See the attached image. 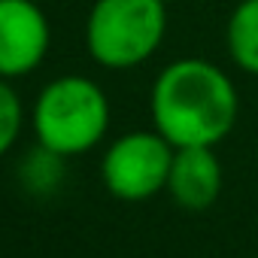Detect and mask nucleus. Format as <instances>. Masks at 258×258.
I'll return each mask as SVG.
<instances>
[{"instance_id": "obj_1", "label": "nucleus", "mask_w": 258, "mask_h": 258, "mask_svg": "<svg viewBox=\"0 0 258 258\" xmlns=\"http://www.w3.org/2000/svg\"><path fill=\"white\" fill-rule=\"evenodd\" d=\"M240 97L231 76L207 58L167 64L149 94L155 131L170 146H216L237 121Z\"/></svg>"}, {"instance_id": "obj_2", "label": "nucleus", "mask_w": 258, "mask_h": 258, "mask_svg": "<svg viewBox=\"0 0 258 258\" xmlns=\"http://www.w3.org/2000/svg\"><path fill=\"white\" fill-rule=\"evenodd\" d=\"M31 121L40 146L73 158L94 149L106 137L109 100L88 76H58L40 91Z\"/></svg>"}, {"instance_id": "obj_3", "label": "nucleus", "mask_w": 258, "mask_h": 258, "mask_svg": "<svg viewBox=\"0 0 258 258\" xmlns=\"http://www.w3.org/2000/svg\"><path fill=\"white\" fill-rule=\"evenodd\" d=\"M167 34L164 0H94L85 22L88 55L106 70L146 64Z\"/></svg>"}, {"instance_id": "obj_4", "label": "nucleus", "mask_w": 258, "mask_h": 258, "mask_svg": "<svg viewBox=\"0 0 258 258\" xmlns=\"http://www.w3.org/2000/svg\"><path fill=\"white\" fill-rule=\"evenodd\" d=\"M176 146L158 131H131L109 143L100 158V179L118 201L140 204L167 188Z\"/></svg>"}, {"instance_id": "obj_5", "label": "nucleus", "mask_w": 258, "mask_h": 258, "mask_svg": "<svg viewBox=\"0 0 258 258\" xmlns=\"http://www.w3.org/2000/svg\"><path fill=\"white\" fill-rule=\"evenodd\" d=\"M52 43L46 13L34 0H0V79L34 73Z\"/></svg>"}, {"instance_id": "obj_6", "label": "nucleus", "mask_w": 258, "mask_h": 258, "mask_svg": "<svg viewBox=\"0 0 258 258\" xmlns=\"http://www.w3.org/2000/svg\"><path fill=\"white\" fill-rule=\"evenodd\" d=\"M182 210H207L222 195V161L213 146H179L173 152L167 188Z\"/></svg>"}, {"instance_id": "obj_7", "label": "nucleus", "mask_w": 258, "mask_h": 258, "mask_svg": "<svg viewBox=\"0 0 258 258\" xmlns=\"http://www.w3.org/2000/svg\"><path fill=\"white\" fill-rule=\"evenodd\" d=\"M225 46L231 61L243 70L258 76V0H240L228 16Z\"/></svg>"}, {"instance_id": "obj_8", "label": "nucleus", "mask_w": 258, "mask_h": 258, "mask_svg": "<svg viewBox=\"0 0 258 258\" xmlns=\"http://www.w3.org/2000/svg\"><path fill=\"white\" fill-rule=\"evenodd\" d=\"M61 167H64V155H58V152L40 146V149H34V152L25 158V164H22V179H25V185H28L34 195H49V191H55V185L61 182Z\"/></svg>"}, {"instance_id": "obj_9", "label": "nucleus", "mask_w": 258, "mask_h": 258, "mask_svg": "<svg viewBox=\"0 0 258 258\" xmlns=\"http://www.w3.org/2000/svg\"><path fill=\"white\" fill-rule=\"evenodd\" d=\"M25 124V109H22V97L16 94V88L10 85V79H0V158H4Z\"/></svg>"}, {"instance_id": "obj_10", "label": "nucleus", "mask_w": 258, "mask_h": 258, "mask_svg": "<svg viewBox=\"0 0 258 258\" xmlns=\"http://www.w3.org/2000/svg\"><path fill=\"white\" fill-rule=\"evenodd\" d=\"M164 4H170V0H164Z\"/></svg>"}]
</instances>
